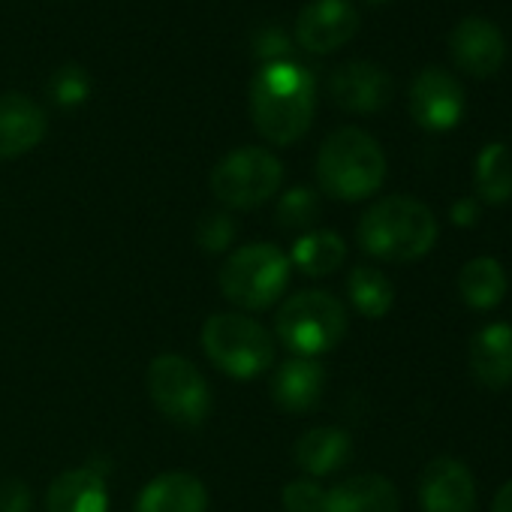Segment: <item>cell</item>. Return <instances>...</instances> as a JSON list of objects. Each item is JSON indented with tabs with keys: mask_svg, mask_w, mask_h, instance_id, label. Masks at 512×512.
<instances>
[{
	"mask_svg": "<svg viewBox=\"0 0 512 512\" xmlns=\"http://www.w3.org/2000/svg\"><path fill=\"white\" fill-rule=\"evenodd\" d=\"M317 112V82L314 76L290 61L263 64L250 85V118L263 139L272 145L299 142Z\"/></svg>",
	"mask_w": 512,
	"mask_h": 512,
	"instance_id": "1",
	"label": "cell"
},
{
	"mask_svg": "<svg viewBox=\"0 0 512 512\" xmlns=\"http://www.w3.org/2000/svg\"><path fill=\"white\" fill-rule=\"evenodd\" d=\"M359 244L383 263H416L437 244L440 226L434 211L413 196L377 199L359 220Z\"/></svg>",
	"mask_w": 512,
	"mask_h": 512,
	"instance_id": "2",
	"label": "cell"
},
{
	"mask_svg": "<svg viewBox=\"0 0 512 512\" xmlns=\"http://www.w3.org/2000/svg\"><path fill=\"white\" fill-rule=\"evenodd\" d=\"M317 181L320 190L332 199H368L386 181V154L371 133L359 127H341L329 133L320 145Z\"/></svg>",
	"mask_w": 512,
	"mask_h": 512,
	"instance_id": "3",
	"label": "cell"
},
{
	"mask_svg": "<svg viewBox=\"0 0 512 512\" xmlns=\"http://www.w3.org/2000/svg\"><path fill=\"white\" fill-rule=\"evenodd\" d=\"M293 263L278 244L253 241L226 256L220 269V293L241 311H266L290 287Z\"/></svg>",
	"mask_w": 512,
	"mask_h": 512,
	"instance_id": "4",
	"label": "cell"
},
{
	"mask_svg": "<svg viewBox=\"0 0 512 512\" xmlns=\"http://www.w3.org/2000/svg\"><path fill=\"white\" fill-rule=\"evenodd\" d=\"M347 329L350 317L344 302L326 290H305L290 296L275 317V332L281 344L302 359L335 350L344 341Z\"/></svg>",
	"mask_w": 512,
	"mask_h": 512,
	"instance_id": "5",
	"label": "cell"
},
{
	"mask_svg": "<svg viewBox=\"0 0 512 512\" xmlns=\"http://www.w3.org/2000/svg\"><path fill=\"white\" fill-rule=\"evenodd\" d=\"M205 356L235 380H253L272 368L275 344L266 326L244 314H214L202 326Z\"/></svg>",
	"mask_w": 512,
	"mask_h": 512,
	"instance_id": "6",
	"label": "cell"
},
{
	"mask_svg": "<svg viewBox=\"0 0 512 512\" xmlns=\"http://www.w3.org/2000/svg\"><path fill=\"white\" fill-rule=\"evenodd\" d=\"M148 398L154 407L175 422L178 428H199L208 413H211V389L202 371L178 356V353H163L148 365Z\"/></svg>",
	"mask_w": 512,
	"mask_h": 512,
	"instance_id": "7",
	"label": "cell"
},
{
	"mask_svg": "<svg viewBox=\"0 0 512 512\" xmlns=\"http://www.w3.org/2000/svg\"><path fill=\"white\" fill-rule=\"evenodd\" d=\"M284 184L281 160L266 148H235L211 169V193L220 205L250 211L278 196Z\"/></svg>",
	"mask_w": 512,
	"mask_h": 512,
	"instance_id": "8",
	"label": "cell"
},
{
	"mask_svg": "<svg viewBox=\"0 0 512 512\" xmlns=\"http://www.w3.org/2000/svg\"><path fill=\"white\" fill-rule=\"evenodd\" d=\"M410 118L428 133H446L458 127L464 115V88L446 70L428 67L410 85Z\"/></svg>",
	"mask_w": 512,
	"mask_h": 512,
	"instance_id": "9",
	"label": "cell"
},
{
	"mask_svg": "<svg viewBox=\"0 0 512 512\" xmlns=\"http://www.w3.org/2000/svg\"><path fill=\"white\" fill-rule=\"evenodd\" d=\"M359 31V13L350 0H311L296 19V43L311 55L344 49Z\"/></svg>",
	"mask_w": 512,
	"mask_h": 512,
	"instance_id": "10",
	"label": "cell"
},
{
	"mask_svg": "<svg viewBox=\"0 0 512 512\" xmlns=\"http://www.w3.org/2000/svg\"><path fill=\"white\" fill-rule=\"evenodd\" d=\"M416 494L422 512H476V479L452 455H437L422 467Z\"/></svg>",
	"mask_w": 512,
	"mask_h": 512,
	"instance_id": "11",
	"label": "cell"
},
{
	"mask_svg": "<svg viewBox=\"0 0 512 512\" xmlns=\"http://www.w3.org/2000/svg\"><path fill=\"white\" fill-rule=\"evenodd\" d=\"M449 55L461 73L473 79H491L503 67L506 43L497 25L479 16H467L449 34Z\"/></svg>",
	"mask_w": 512,
	"mask_h": 512,
	"instance_id": "12",
	"label": "cell"
},
{
	"mask_svg": "<svg viewBox=\"0 0 512 512\" xmlns=\"http://www.w3.org/2000/svg\"><path fill=\"white\" fill-rule=\"evenodd\" d=\"M329 94L350 115H377L392 100V79L371 61H347L329 79Z\"/></svg>",
	"mask_w": 512,
	"mask_h": 512,
	"instance_id": "13",
	"label": "cell"
},
{
	"mask_svg": "<svg viewBox=\"0 0 512 512\" xmlns=\"http://www.w3.org/2000/svg\"><path fill=\"white\" fill-rule=\"evenodd\" d=\"M49 130L40 103L25 94H0V160H16L34 151Z\"/></svg>",
	"mask_w": 512,
	"mask_h": 512,
	"instance_id": "14",
	"label": "cell"
},
{
	"mask_svg": "<svg viewBox=\"0 0 512 512\" xmlns=\"http://www.w3.org/2000/svg\"><path fill=\"white\" fill-rule=\"evenodd\" d=\"M470 374L491 392L512 386V326L488 323L470 338Z\"/></svg>",
	"mask_w": 512,
	"mask_h": 512,
	"instance_id": "15",
	"label": "cell"
},
{
	"mask_svg": "<svg viewBox=\"0 0 512 512\" xmlns=\"http://www.w3.org/2000/svg\"><path fill=\"white\" fill-rule=\"evenodd\" d=\"M326 389V368L317 359H287L272 377V398L287 413H311Z\"/></svg>",
	"mask_w": 512,
	"mask_h": 512,
	"instance_id": "16",
	"label": "cell"
},
{
	"mask_svg": "<svg viewBox=\"0 0 512 512\" xmlns=\"http://www.w3.org/2000/svg\"><path fill=\"white\" fill-rule=\"evenodd\" d=\"M401 497L383 473H356L326 491L323 512H398Z\"/></svg>",
	"mask_w": 512,
	"mask_h": 512,
	"instance_id": "17",
	"label": "cell"
},
{
	"mask_svg": "<svg viewBox=\"0 0 512 512\" xmlns=\"http://www.w3.org/2000/svg\"><path fill=\"white\" fill-rule=\"evenodd\" d=\"M136 512H208V491L193 473H160L142 488Z\"/></svg>",
	"mask_w": 512,
	"mask_h": 512,
	"instance_id": "18",
	"label": "cell"
},
{
	"mask_svg": "<svg viewBox=\"0 0 512 512\" xmlns=\"http://www.w3.org/2000/svg\"><path fill=\"white\" fill-rule=\"evenodd\" d=\"M293 458H296V464L311 479L332 476V473H338L341 467L350 464V458H353V437L344 428H332V425L311 428V431H305L296 440Z\"/></svg>",
	"mask_w": 512,
	"mask_h": 512,
	"instance_id": "19",
	"label": "cell"
},
{
	"mask_svg": "<svg viewBox=\"0 0 512 512\" xmlns=\"http://www.w3.org/2000/svg\"><path fill=\"white\" fill-rule=\"evenodd\" d=\"M46 512H109L106 479L94 467L64 470L49 485Z\"/></svg>",
	"mask_w": 512,
	"mask_h": 512,
	"instance_id": "20",
	"label": "cell"
},
{
	"mask_svg": "<svg viewBox=\"0 0 512 512\" xmlns=\"http://www.w3.org/2000/svg\"><path fill=\"white\" fill-rule=\"evenodd\" d=\"M509 281L494 256H473L458 272V296L473 311H491L506 299Z\"/></svg>",
	"mask_w": 512,
	"mask_h": 512,
	"instance_id": "21",
	"label": "cell"
},
{
	"mask_svg": "<svg viewBox=\"0 0 512 512\" xmlns=\"http://www.w3.org/2000/svg\"><path fill=\"white\" fill-rule=\"evenodd\" d=\"M476 199L485 205L512 202V148L503 142H488L473 160Z\"/></svg>",
	"mask_w": 512,
	"mask_h": 512,
	"instance_id": "22",
	"label": "cell"
},
{
	"mask_svg": "<svg viewBox=\"0 0 512 512\" xmlns=\"http://www.w3.org/2000/svg\"><path fill=\"white\" fill-rule=\"evenodd\" d=\"M344 260H347V244L332 229H308L305 235H299V241L290 250V263L311 278H326L338 272Z\"/></svg>",
	"mask_w": 512,
	"mask_h": 512,
	"instance_id": "23",
	"label": "cell"
},
{
	"mask_svg": "<svg viewBox=\"0 0 512 512\" xmlns=\"http://www.w3.org/2000/svg\"><path fill=\"white\" fill-rule=\"evenodd\" d=\"M347 293L353 308L368 320H383L395 305V284L377 266H356L347 275Z\"/></svg>",
	"mask_w": 512,
	"mask_h": 512,
	"instance_id": "24",
	"label": "cell"
},
{
	"mask_svg": "<svg viewBox=\"0 0 512 512\" xmlns=\"http://www.w3.org/2000/svg\"><path fill=\"white\" fill-rule=\"evenodd\" d=\"M320 217V196L311 187H293L278 202V223L284 229H308Z\"/></svg>",
	"mask_w": 512,
	"mask_h": 512,
	"instance_id": "25",
	"label": "cell"
},
{
	"mask_svg": "<svg viewBox=\"0 0 512 512\" xmlns=\"http://www.w3.org/2000/svg\"><path fill=\"white\" fill-rule=\"evenodd\" d=\"M49 94L61 109H76L91 97V76L79 64H64L52 73Z\"/></svg>",
	"mask_w": 512,
	"mask_h": 512,
	"instance_id": "26",
	"label": "cell"
},
{
	"mask_svg": "<svg viewBox=\"0 0 512 512\" xmlns=\"http://www.w3.org/2000/svg\"><path fill=\"white\" fill-rule=\"evenodd\" d=\"M235 238V223L226 211H211L196 223V244L205 253H223Z\"/></svg>",
	"mask_w": 512,
	"mask_h": 512,
	"instance_id": "27",
	"label": "cell"
},
{
	"mask_svg": "<svg viewBox=\"0 0 512 512\" xmlns=\"http://www.w3.org/2000/svg\"><path fill=\"white\" fill-rule=\"evenodd\" d=\"M281 500L287 512H323L326 491L317 485V479H293L287 482Z\"/></svg>",
	"mask_w": 512,
	"mask_h": 512,
	"instance_id": "28",
	"label": "cell"
},
{
	"mask_svg": "<svg viewBox=\"0 0 512 512\" xmlns=\"http://www.w3.org/2000/svg\"><path fill=\"white\" fill-rule=\"evenodd\" d=\"M293 43L290 37L278 28V25H266L253 34V55L263 64H275V61H290Z\"/></svg>",
	"mask_w": 512,
	"mask_h": 512,
	"instance_id": "29",
	"label": "cell"
},
{
	"mask_svg": "<svg viewBox=\"0 0 512 512\" xmlns=\"http://www.w3.org/2000/svg\"><path fill=\"white\" fill-rule=\"evenodd\" d=\"M31 506H34V497L22 479L0 482V512H31Z\"/></svg>",
	"mask_w": 512,
	"mask_h": 512,
	"instance_id": "30",
	"label": "cell"
},
{
	"mask_svg": "<svg viewBox=\"0 0 512 512\" xmlns=\"http://www.w3.org/2000/svg\"><path fill=\"white\" fill-rule=\"evenodd\" d=\"M449 217H452V223H455V226H461V229L476 226V223H479V199H473V196H461L458 202H452Z\"/></svg>",
	"mask_w": 512,
	"mask_h": 512,
	"instance_id": "31",
	"label": "cell"
},
{
	"mask_svg": "<svg viewBox=\"0 0 512 512\" xmlns=\"http://www.w3.org/2000/svg\"><path fill=\"white\" fill-rule=\"evenodd\" d=\"M491 512H512V479H506L497 488V494L491 500Z\"/></svg>",
	"mask_w": 512,
	"mask_h": 512,
	"instance_id": "32",
	"label": "cell"
},
{
	"mask_svg": "<svg viewBox=\"0 0 512 512\" xmlns=\"http://www.w3.org/2000/svg\"><path fill=\"white\" fill-rule=\"evenodd\" d=\"M368 4H389V0H368Z\"/></svg>",
	"mask_w": 512,
	"mask_h": 512,
	"instance_id": "33",
	"label": "cell"
}]
</instances>
